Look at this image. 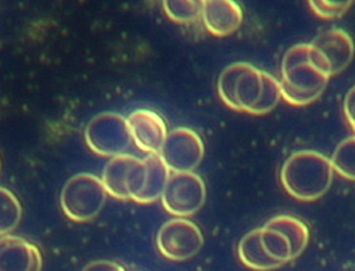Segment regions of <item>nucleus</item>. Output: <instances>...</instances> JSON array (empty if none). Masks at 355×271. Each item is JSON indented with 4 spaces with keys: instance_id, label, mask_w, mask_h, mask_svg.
Instances as JSON below:
<instances>
[{
    "instance_id": "14",
    "label": "nucleus",
    "mask_w": 355,
    "mask_h": 271,
    "mask_svg": "<svg viewBox=\"0 0 355 271\" xmlns=\"http://www.w3.org/2000/svg\"><path fill=\"white\" fill-rule=\"evenodd\" d=\"M238 256L242 264L254 271H272L282 267L275 259L266 253L261 243V227L246 233L238 246Z\"/></svg>"
},
{
    "instance_id": "6",
    "label": "nucleus",
    "mask_w": 355,
    "mask_h": 271,
    "mask_svg": "<svg viewBox=\"0 0 355 271\" xmlns=\"http://www.w3.org/2000/svg\"><path fill=\"white\" fill-rule=\"evenodd\" d=\"M205 238L200 227L188 219L175 218L161 226L157 234V249L171 261H187L203 247Z\"/></svg>"
},
{
    "instance_id": "21",
    "label": "nucleus",
    "mask_w": 355,
    "mask_h": 271,
    "mask_svg": "<svg viewBox=\"0 0 355 271\" xmlns=\"http://www.w3.org/2000/svg\"><path fill=\"white\" fill-rule=\"evenodd\" d=\"M263 81H264L263 94L259 104L252 111L253 115H263L273 111L282 98L280 80H277L275 76H272L268 71H263Z\"/></svg>"
},
{
    "instance_id": "5",
    "label": "nucleus",
    "mask_w": 355,
    "mask_h": 271,
    "mask_svg": "<svg viewBox=\"0 0 355 271\" xmlns=\"http://www.w3.org/2000/svg\"><path fill=\"white\" fill-rule=\"evenodd\" d=\"M162 206L175 218L193 216L206 202V185L195 172L171 173L162 193Z\"/></svg>"
},
{
    "instance_id": "24",
    "label": "nucleus",
    "mask_w": 355,
    "mask_h": 271,
    "mask_svg": "<svg viewBox=\"0 0 355 271\" xmlns=\"http://www.w3.org/2000/svg\"><path fill=\"white\" fill-rule=\"evenodd\" d=\"M344 115L351 130L355 132V85L348 89L344 97Z\"/></svg>"
},
{
    "instance_id": "1",
    "label": "nucleus",
    "mask_w": 355,
    "mask_h": 271,
    "mask_svg": "<svg viewBox=\"0 0 355 271\" xmlns=\"http://www.w3.org/2000/svg\"><path fill=\"white\" fill-rule=\"evenodd\" d=\"M331 159L317 150H299L287 158L280 171V182L294 199L314 202L327 193L333 185Z\"/></svg>"
},
{
    "instance_id": "3",
    "label": "nucleus",
    "mask_w": 355,
    "mask_h": 271,
    "mask_svg": "<svg viewBox=\"0 0 355 271\" xmlns=\"http://www.w3.org/2000/svg\"><path fill=\"white\" fill-rule=\"evenodd\" d=\"M107 196L101 177L92 173H78L66 182L60 195V206L69 219L84 223L100 215Z\"/></svg>"
},
{
    "instance_id": "11",
    "label": "nucleus",
    "mask_w": 355,
    "mask_h": 271,
    "mask_svg": "<svg viewBox=\"0 0 355 271\" xmlns=\"http://www.w3.org/2000/svg\"><path fill=\"white\" fill-rule=\"evenodd\" d=\"M310 44L329 63L331 77L343 73L355 55L354 40L343 28H330L322 32Z\"/></svg>"
},
{
    "instance_id": "13",
    "label": "nucleus",
    "mask_w": 355,
    "mask_h": 271,
    "mask_svg": "<svg viewBox=\"0 0 355 271\" xmlns=\"http://www.w3.org/2000/svg\"><path fill=\"white\" fill-rule=\"evenodd\" d=\"M263 87V70H259L257 67L245 63V67L239 74L238 80H236L233 88V96L238 111L252 114V111L261 98Z\"/></svg>"
},
{
    "instance_id": "15",
    "label": "nucleus",
    "mask_w": 355,
    "mask_h": 271,
    "mask_svg": "<svg viewBox=\"0 0 355 271\" xmlns=\"http://www.w3.org/2000/svg\"><path fill=\"white\" fill-rule=\"evenodd\" d=\"M138 158L124 154L111 158L104 166L101 180L107 189V193L120 200H128L130 193L127 188V177L131 166Z\"/></svg>"
},
{
    "instance_id": "23",
    "label": "nucleus",
    "mask_w": 355,
    "mask_h": 271,
    "mask_svg": "<svg viewBox=\"0 0 355 271\" xmlns=\"http://www.w3.org/2000/svg\"><path fill=\"white\" fill-rule=\"evenodd\" d=\"M311 10L321 19H340L352 6V2H330V0H311L309 2Z\"/></svg>"
},
{
    "instance_id": "25",
    "label": "nucleus",
    "mask_w": 355,
    "mask_h": 271,
    "mask_svg": "<svg viewBox=\"0 0 355 271\" xmlns=\"http://www.w3.org/2000/svg\"><path fill=\"white\" fill-rule=\"evenodd\" d=\"M81 271H125V268L115 261L97 260V261L87 264Z\"/></svg>"
},
{
    "instance_id": "10",
    "label": "nucleus",
    "mask_w": 355,
    "mask_h": 271,
    "mask_svg": "<svg viewBox=\"0 0 355 271\" xmlns=\"http://www.w3.org/2000/svg\"><path fill=\"white\" fill-rule=\"evenodd\" d=\"M42 267L39 246L19 236L0 237V271H42Z\"/></svg>"
},
{
    "instance_id": "19",
    "label": "nucleus",
    "mask_w": 355,
    "mask_h": 271,
    "mask_svg": "<svg viewBox=\"0 0 355 271\" xmlns=\"http://www.w3.org/2000/svg\"><path fill=\"white\" fill-rule=\"evenodd\" d=\"M330 159L334 172L344 179L355 182V135L341 141Z\"/></svg>"
},
{
    "instance_id": "17",
    "label": "nucleus",
    "mask_w": 355,
    "mask_h": 271,
    "mask_svg": "<svg viewBox=\"0 0 355 271\" xmlns=\"http://www.w3.org/2000/svg\"><path fill=\"white\" fill-rule=\"evenodd\" d=\"M261 243L266 253L282 265L293 260L291 243L288 237L282 231L268 226H261Z\"/></svg>"
},
{
    "instance_id": "8",
    "label": "nucleus",
    "mask_w": 355,
    "mask_h": 271,
    "mask_svg": "<svg viewBox=\"0 0 355 271\" xmlns=\"http://www.w3.org/2000/svg\"><path fill=\"white\" fill-rule=\"evenodd\" d=\"M159 155L171 173L193 172L205 157V143L196 131L180 127L168 132Z\"/></svg>"
},
{
    "instance_id": "9",
    "label": "nucleus",
    "mask_w": 355,
    "mask_h": 271,
    "mask_svg": "<svg viewBox=\"0 0 355 271\" xmlns=\"http://www.w3.org/2000/svg\"><path fill=\"white\" fill-rule=\"evenodd\" d=\"M132 142L142 152L159 154L168 137L164 118L151 110H137L127 118Z\"/></svg>"
},
{
    "instance_id": "22",
    "label": "nucleus",
    "mask_w": 355,
    "mask_h": 271,
    "mask_svg": "<svg viewBox=\"0 0 355 271\" xmlns=\"http://www.w3.org/2000/svg\"><path fill=\"white\" fill-rule=\"evenodd\" d=\"M243 67H245V63H233V64L225 67L218 78V94H219L220 100L229 108H232L234 111H238V107H236L233 88H234L236 80H238Z\"/></svg>"
},
{
    "instance_id": "18",
    "label": "nucleus",
    "mask_w": 355,
    "mask_h": 271,
    "mask_svg": "<svg viewBox=\"0 0 355 271\" xmlns=\"http://www.w3.org/2000/svg\"><path fill=\"white\" fill-rule=\"evenodd\" d=\"M21 220V204L17 196L0 186V237L10 234Z\"/></svg>"
},
{
    "instance_id": "20",
    "label": "nucleus",
    "mask_w": 355,
    "mask_h": 271,
    "mask_svg": "<svg viewBox=\"0 0 355 271\" xmlns=\"http://www.w3.org/2000/svg\"><path fill=\"white\" fill-rule=\"evenodd\" d=\"M203 2L200 0H166L164 10L175 23L188 24L202 19Z\"/></svg>"
},
{
    "instance_id": "12",
    "label": "nucleus",
    "mask_w": 355,
    "mask_h": 271,
    "mask_svg": "<svg viewBox=\"0 0 355 271\" xmlns=\"http://www.w3.org/2000/svg\"><path fill=\"white\" fill-rule=\"evenodd\" d=\"M202 21L211 35L226 37L241 28L243 10L233 0H206L202 9Z\"/></svg>"
},
{
    "instance_id": "7",
    "label": "nucleus",
    "mask_w": 355,
    "mask_h": 271,
    "mask_svg": "<svg viewBox=\"0 0 355 271\" xmlns=\"http://www.w3.org/2000/svg\"><path fill=\"white\" fill-rule=\"evenodd\" d=\"M171 171L159 154L137 159L127 177L130 199L137 203H154L162 198Z\"/></svg>"
},
{
    "instance_id": "16",
    "label": "nucleus",
    "mask_w": 355,
    "mask_h": 271,
    "mask_svg": "<svg viewBox=\"0 0 355 271\" xmlns=\"http://www.w3.org/2000/svg\"><path fill=\"white\" fill-rule=\"evenodd\" d=\"M264 226L276 229L288 237L293 250V260L302 256V253L306 250L310 240V230L302 219L291 215H280L272 218Z\"/></svg>"
},
{
    "instance_id": "2",
    "label": "nucleus",
    "mask_w": 355,
    "mask_h": 271,
    "mask_svg": "<svg viewBox=\"0 0 355 271\" xmlns=\"http://www.w3.org/2000/svg\"><path fill=\"white\" fill-rule=\"evenodd\" d=\"M330 77L320 71L310 58V44L290 47L282 62V97L291 105L304 107L317 101L325 91Z\"/></svg>"
},
{
    "instance_id": "26",
    "label": "nucleus",
    "mask_w": 355,
    "mask_h": 271,
    "mask_svg": "<svg viewBox=\"0 0 355 271\" xmlns=\"http://www.w3.org/2000/svg\"><path fill=\"white\" fill-rule=\"evenodd\" d=\"M0 172H2V161H0Z\"/></svg>"
},
{
    "instance_id": "4",
    "label": "nucleus",
    "mask_w": 355,
    "mask_h": 271,
    "mask_svg": "<svg viewBox=\"0 0 355 271\" xmlns=\"http://www.w3.org/2000/svg\"><path fill=\"white\" fill-rule=\"evenodd\" d=\"M84 138L93 152L107 158L124 155L132 143L127 118L115 112L96 115L87 124Z\"/></svg>"
}]
</instances>
